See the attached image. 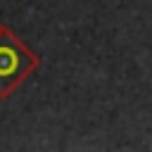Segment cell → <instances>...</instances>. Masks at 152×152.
<instances>
[{
  "instance_id": "2",
  "label": "cell",
  "mask_w": 152,
  "mask_h": 152,
  "mask_svg": "<svg viewBox=\"0 0 152 152\" xmlns=\"http://www.w3.org/2000/svg\"><path fill=\"white\" fill-rule=\"evenodd\" d=\"M0 28H2V26H0Z\"/></svg>"
},
{
  "instance_id": "1",
  "label": "cell",
  "mask_w": 152,
  "mask_h": 152,
  "mask_svg": "<svg viewBox=\"0 0 152 152\" xmlns=\"http://www.w3.org/2000/svg\"><path fill=\"white\" fill-rule=\"evenodd\" d=\"M40 59L33 55L7 26L0 28V100L10 97V93L38 69Z\"/></svg>"
}]
</instances>
